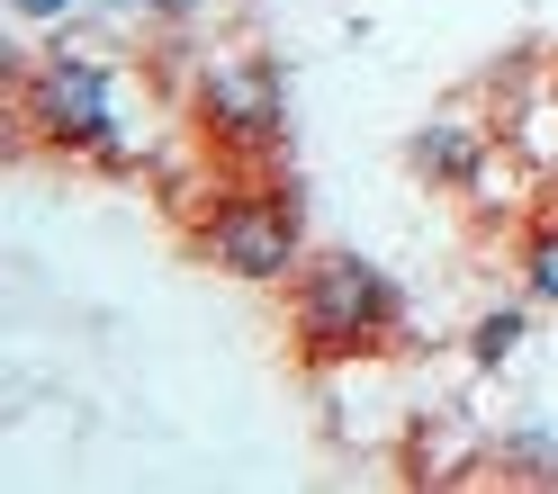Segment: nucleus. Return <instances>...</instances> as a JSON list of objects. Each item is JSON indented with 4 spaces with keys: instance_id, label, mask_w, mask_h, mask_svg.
Instances as JSON below:
<instances>
[{
    "instance_id": "obj_5",
    "label": "nucleus",
    "mask_w": 558,
    "mask_h": 494,
    "mask_svg": "<svg viewBox=\"0 0 558 494\" xmlns=\"http://www.w3.org/2000/svg\"><path fill=\"white\" fill-rule=\"evenodd\" d=\"M486 145H496V118H477V109H433L424 126L405 135V171L424 189H450L460 198V181L486 162Z\"/></svg>"
},
{
    "instance_id": "obj_11",
    "label": "nucleus",
    "mask_w": 558,
    "mask_h": 494,
    "mask_svg": "<svg viewBox=\"0 0 558 494\" xmlns=\"http://www.w3.org/2000/svg\"><path fill=\"white\" fill-rule=\"evenodd\" d=\"M10 10H19L27 27H63V18H73V10H82V0H10Z\"/></svg>"
},
{
    "instance_id": "obj_1",
    "label": "nucleus",
    "mask_w": 558,
    "mask_h": 494,
    "mask_svg": "<svg viewBox=\"0 0 558 494\" xmlns=\"http://www.w3.org/2000/svg\"><path fill=\"white\" fill-rule=\"evenodd\" d=\"M10 109H19V145H46L63 162H99V171H145L154 162V145L135 135V82H126V63L82 46L73 18H63V37L46 54L19 63Z\"/></svg>"
},
{
    "instance_id": "obj_10",
    "label": "nucleus",
    "mask_w": 558,
    "mask_h": 494,
    "mask_svg": "<svg viewBox=\"0 0 558 494\" xmlns=\"http://www.w3.org/2000/svg\"><path fill=\"white\" fill-rule=\"evenodd\" d=\"M486 468H496V477H513V485H558V441L541 432V422H513V432H496Z\"/></svg>"
},
{
    "instance_id": "obj_13",
    "label": "nucleus",
    "mask_w": 558,
    "mask_h": 494,
    "mask_svg": "<svg viewBox=\"0 0 558 494\" xmlns=\"http://www.w3.org/2000/svg\"><path fill=\"white\" fill-rule=\"evenodd\" d=\"M99 18H145V0H90Z\"/></svg>"
},
{
    "instance_id": "obj_8",
    "label": "nucleus",
    "mask_w": 558,
    "mask_h": 494,
    "mask_svg": "<svg viewBox=\"0 0 558 494\" xmlns=\"http://www.w3.org/2000/svg\"><path fill=\"white\" fill-rule=\"evenodd\" d=\"M469 369L477 378H505L513 360H522V350H532V297H505V306H486L477 314V324H469Z\"/></svg>"
},
{
    "instance_id": "obj_12",
    "label": "nucleus",
    "mask_w": 558,
    "mask_h": 494,
    "mask_svg": "<svg viewBox=\"0 0 558 494\" xmlns=\"http://www.w3.org/2000/svg\"><path fill=\"white\" fill-rule=\"evenodd\" d=\"M198 10H207V0H145V18H154V27H190Z\"/></svg>"
},
{
    "instance_id": "obj_6",
    "label": "nucleus",
    "mask_w": 558,
    "mask_h": 494,
    "mask_svg": "<svg viewBox=\"0 0 558 494\" xmlns=\"http://www.w3.org/2000/svg\"><path fill=\"white\" fill-rule=\"evenodd\" d=\"M486 449H496V432H477L460 405H433V413H414V432H405V477L414 485H460L469 468H486Z\"/></svg>"
},
{
    "instance_id": "obj_2",
    "label": "nucleus",
    "mask_w": 558,
    "mask_h": 494,
    "mask_svg": "<svg viewBox=\"0 0 558 494\" xmlns=\"http://www.w3.org/2000/svg\"><path fill=\"white\" fill-rule=\"evenodd\" d=\"M405 288L369 252H306V270L289 279V333L316 369H352L405 342Z\"/></svg>"
},
{
    "instance_id": "obj_14",
    "label": "nucleus",
    "mask_w": 558,
    "mask_h": 494,
    "mask_svg": "<svg viewBox=\"0 0 558 494\" xmlns=\"http://www.w3.org/2000/svg\"><path fill=\"white\" fill-rule=\"evenodd\" d=\"M549 189H558V181H549Z\"/></svg>"
},
{
    "instance_id": "obj_9",
    "label": "nucleus",
    "mask_w": 558,
    "mask_h": 494,
    "mask_svg": "<svg viewBox=\"0 0 558 494\" xmlns=\"http://www.w3.org/2000/svg\"><path fill=\"white\" fill-rule=\"evenodd\" d=\"M513 279L532 306H558V207H532L513 225Z\"/></svg>"
},
{
    "instance_id": "obj_3",
    "label": "nucleus",
    "mask_w": 558,
    "mask_h": 494,
    "mask_svg": "<svg viewBox=\"0 0 558 494\" xmlns=\"http://www.w3.org/2000/svg\"><path fill=\"white\" fill-rule=\"evenodd\" d=\"M190 243L207 270H226L234 288H289L306 270V217H298V189L270 181V189H217L190 217Z\"/></svg>"
},
{
    "instance_id": "obj_7",
    "label": "nucleus",
    "mask_w": 558,
    "mask_h": 494,
    "mask_svg": "<svg viewBox=\"0 0 558 494\" xmlns=\"http://www.w3.org/2000/svg\"><path fill=\"white\" fill-rule=\"evenodd\" d=\"M541 189H549V181H541V171H532V162H522V153L505 145V135H496V145H486V162H477L469 181H460V207H469L477 225H505V217L522 225Z\"/></svg>"
},
{
    "instance_id": "obj_4",
    "label": "nucleus",
    "mask_w": 558,
    "mask_h": 494,
    "mask_svg": "<svg viewBox=\"0 0 558 494\" xmlns=\"http://www.w3.org/2000/svg\"><path fill=\"white\" fill-rule=\"evenodd\" d=\"M190 118L217 153H279V135H289V73H279V54H262V46L207 54L190 82Z\"/></svg>"
}]
</instances>
